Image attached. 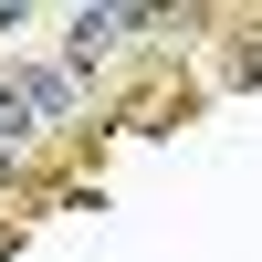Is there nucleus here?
Here are the masks:
<instances>
[{
	"label": "nucleus",
	"instance_id": "obj_1",
	"mask_svg": "<svg viewBox=\"0 0 262 262\" xmlns=\"http://www.w3.org/2000/svg\"><path fill=\"white\" fill-rule=\"evenodd\" d=\"M126 32H158V11H74V42H63V74H95L105 53H126Z\"/></svg>",
	"mask_w": 262,
	"mask_h": 262
}]
</instances>
